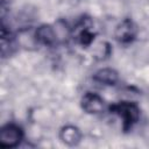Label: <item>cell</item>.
<instances>
[{
    "label": "cell",
    "instance_id": "1",
    "mask_svg": "<svg viewBox=\"0 0 149 149\" xmlns=\"http://www.w3.org/2000/svg\"><path fill=\"white\" fill-rule=\"evenodd\" d=\"M113 111L123 120V127L130 128L140 116V111L136 105L132 102H120L113 107Z\"/></svg>",
    "mask_w": 149,
    "mask_h": 149
},
{
    "label": "cell",
    "instance_id": "2",
    "mask_svg": "<svg viewBox=\"0 0 149 149\" xmlns=\"http://www.w3.org/2000/svg\"><path fill=\"white\" fill-rule=\"evenodd\" d=\"M22 140V130L15 125H6L0 132V147L14 148Z\"/></svg>",
    "mask_w": 149,
    "mask_h": 149
},
{
    "label": "cell",
    "instance_id": "3",
    "mask_svg": "<svg viewBox=\"0 0 149 149\" xmlns=\"http://www.w3.org/2000/svg\"><path fill=\"white\" fill-rule=\"evenodd\" d=\"M81 106L84 111L90 114H99L105 109V101L95 93H86L83 97Z\"/></svg>",
    "mask_w": 149,
    "mask_h": 149
},
{
    "label": "cell",
    "instance_id": "4",
    "mask_svg": "<svg viewBox=\"0 0 149 149\" xmlns=\"http://www.w3.org/2000/svg\"><path fill=\"white\" fill-rule=\"evenodd\" d=\"M35 40L45 45L55 44L56 42H58L57 35L55 31V27L49 26V24H43V26L38 27L37 30L35 31Z\"/></svg>",
    "mask_w": 149,
    "mask_h": 149
},
{
    "label": "cell",
    "instance_id": "5",
    "mask_svg": "<svg viewBox=\"0 0 149 149\" xmlns=\"http://www.w3.org/2000/svg\"><path fill=\"white\" fill-rule=\"evenodd\" d=\"M136 29L130 20H123L115 29V37L120 42H130L135 36Z\"/></svg>",
    "mask_w": 149,
    "mask_h": 149
},
{
    "label": "cell",
    "instance_id": "6",
    "mask_svg": "<svg viewBox=\"0 0 149 149\" xmlns=\"http://www.w3.org/2000/svg\"><path fill=\"white\" fill-rule=\"evenodd\" d=\"M59 137L65 144L73 147L79 143V141L81 139V133L77 127L69 125V126H65L62 128V130L59 133Z\"/></svg>",
    "mask_w": 149,
    "mask_h": 149
},
{
    "label": "cell",
    "instance_id": "7",
    "mask_svg": "<svg viewBox=\"0 0 149 149\" xmlns=\"http://www.w3.org/2000/svg\"><path fill=\"white\" fill-rule=\"evenodd\" d=\"M118 79H119L118 72L109 68L100 69L94 74V80H97L98 83L104 84V85H115Z\"/></svg>",
    "mask_w": 149,
    "mask_h": 149
},
{
    "label": "cell",
    "instance_id": "8",
    "mask_svg": "<svg viewBox=\"0 0 149 149\" xmlns=\"http://www.w3.org/2000/svg\"><path fill=\"white\" fill-rule=\"evenodd\" d=\"M108 54H109V45L107 44V43H99L98 45H97V49H95V56L98 57V58H105V57H107L108 56Z\"/></svg>",
    "mask_w": 149,
    "mask_h": 149
}]
</instances>
